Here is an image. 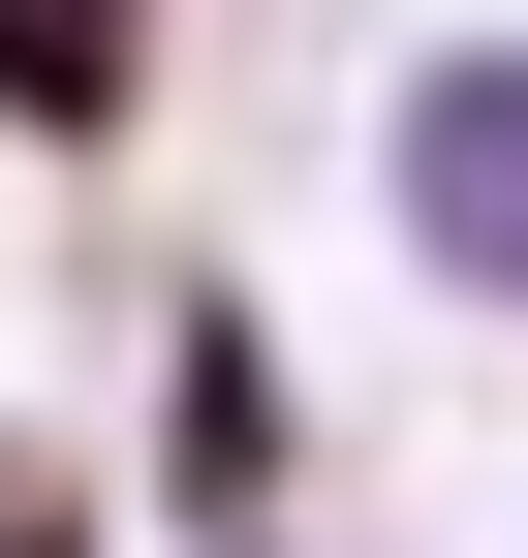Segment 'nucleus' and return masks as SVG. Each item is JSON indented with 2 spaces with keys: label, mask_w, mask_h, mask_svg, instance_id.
<instances>
[{
  "label": "nucleus",
  "mask_w": 528,
  "mask_h": 558,
  "mask_svg": "<svg viewBox=\"0 0 528 558\" xmlns=\"http://www.w3.org/2000/svg\"><path fill=\"white\" fill-rule=\"evenodd\" d=\"M156 497L187 527H249V497H280V465H311V403H280V311H249V279H187V341H156Z\"/></svg>",
  "instance_id": "obj_1"
},
{
  "label": "nucleus",
  "mask_w": 528,
  "mask_h": 558,
  "mask_svg": "<svg viewBox=\"0 0 528 558\" xmlns=\"http://www.w3.org/2000/svg\"><path fill=\"white\" fill-rule=\"evenodd\" d=\"M124 62H156V0H0V124H32V156H94Z\"/></svg>",
  "instance_id": "obj_2"
},
{
  "label": "nucleus",
  "mask_w": 528,
  "mask_h": 558,
  "mask_svg": "<svg viewBox=\"0 0 528 558\" xmlns=\"http://www.w3.org/2000/svg\"><path fill=\"white\" fill-rule=\"evenodd\" d=\"M0 558H94V497H62V465H32V435H0Z\"/></svg>",
  "instance_id": "obj_3"
}]
</instances>
